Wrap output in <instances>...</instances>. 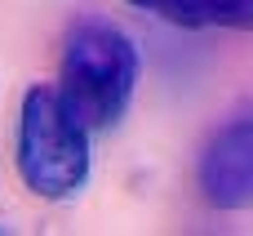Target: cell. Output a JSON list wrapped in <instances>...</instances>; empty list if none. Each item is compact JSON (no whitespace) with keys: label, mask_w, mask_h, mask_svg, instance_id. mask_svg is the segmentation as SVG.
Segmentation results:
<instances>
[{"label":"cell","mask_w":253,"mask_h":236,"mask_svg":"<svg viewBox=\"0 0 253 236\" xmlns=\"http://www.w3.org/2000/svg\"><path fill=\"white\" fill-rule=\"evenodd\" d=\"M138 45L107 18H80L62 45L58 94L89 129H111L138 89Z\"/></svg>","instance_id":"cell-1"},{"label":"cell","mask_w":253,"mask_h":236,"mask_svg":"<svg viewBox=\"0 0 253 236\" xmlns=\"http://www.w3.org/2000/svg\"><path fill=\"white\" fill-rule=\"evenodd\" d=\"M18 178L40 201H67L89 183V125L58 85H31L18 116Z\"/></svg>","instance_id":"cell-2"},{"label":"cell","mask_w":253,"mask_h":236,"mask_svg":"<svg viewBox=\"0 0 253 236\" xmlns=\"http://www.w3.org/2000/svg\"><path fill=\"white\" fill-rule=\"evenodd\" d=\"M200 192L218 210L253 205V116H240L213 134L200 156Z\"/></svg>","instance_id":"cell-3"},{"label":"cell","mask_w":253,"mask_h":236,"mask_svg":"<svg viewBox=\"0 0 253 236\" xmlns=\"http://www.w3.org/2000/svg\"><path fill=\"white\" fill-rule=\"evenodd\" d=\"M129 4L160 13L178 27H213V0H129Z\"/></svg>","instance_id":"cell-4"},{"label":"cell","mask_w":253,"mask_h":236,"mask_svg":"<svg viewBox=\"0 0 253 236\" xmlns=\"http://www.w3.org/2000/svg\"><path fill=\"white\" fill-rule=\"evenodd\" d=\"M213 27L253 31V0H213Z\"/></svg>","instance_id":"cell-5"}]
</instances>
